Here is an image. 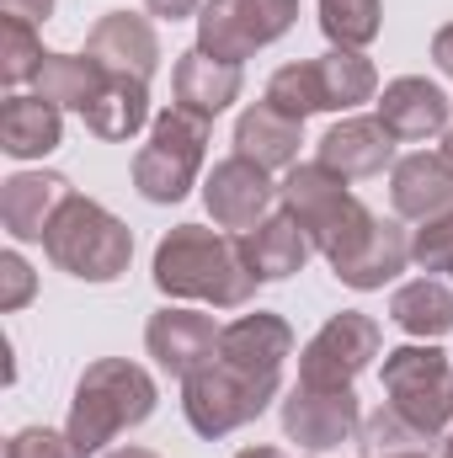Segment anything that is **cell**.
<instances>
[{"label":"cell","mask_w":453,"mask_h":458,"mask_svg":"<svg viewBox=\"0 0 453 458\" xmlns=\"http://www.w3.org/2000/svg\"><path fill=\"white\" fill-rule=\"evenodd\" d=\"M443 458H453V427H449V437H443Z\"/></svg>","instance_id":"cell-41"},{"label":"cell","mask_w":453,"mask_h":458,"mask_svg":"<svg viewBox=\"0 0 453 458\" xmlns=\"http://www.w3.org/2000/svg\"><path fill=\"white\" fill-rule=\"evenodd\" d=\"M272 203H278L272 171H261V165L245 160V155H229V160H219V165L203 176V208H209V219L219 229H229V234L256 229L272 214Z\"/></svg>","instance_id":"cell-11"},{"label":"cell","mask_w":453,"mask_h":458,"mask_svg":"<svg viewBox=\"0 0 453 458\" xmlns=\"http://www.w3.org/2000/svg\"><path fill=\"white\" fill-rule=\"evenodd\" d=\"M283 389V373H251L235 368L225 357H214L209 368H198L192 378H182V416L198 437L219 443L229 432L251 427Z\"/></svg>","instance_id":"cell-5"},{"label":"cell","mask_w":453,"mask_h":458,"mask_svg":"<svg viewBox=\"0 0 453 458\" xmlns=\"http://www.w3.org/2000/svg\"><path fill=\"white\" fill-rule=\"evenodd\" d=\"M443 155H449V160H453V128H449V133H443Z\"/></svg>","instance_id":"cell-40"},{"label":"cell","mask_w":453,"mask_h":458,"mask_svg":"<svg viewBox=\"0 0 453 458\" xmlns=\"http://www.w3.org/2000/svg\"><path fill=\"white\" fill-rule=\"evenodd\" d=\"M43 256L81 283H117L133 261V229L97 198L75 192L43 234Z\"/></svg>","instance_id":"cell-3"},{"label":"cell","mask_w":453,"mask_h":458,"mask_svg":"<svg viewBox=\"0 0 453 458\" xmlns=\"http://www.w3.org/2000/svg\"><path fill=\"white\" fill-rule=\"evenodd\" d=\"M379 378H384L389 405L406 421H416L427 437H443L453 427V362L443 346L432 342L395 346V352H384Z\"/></svg>","instance_id":"cell-7"},{"label":"cell","mask_w":453,"mask_h":458,"mask_svg":"<svg viewBox=\"0 0 453 458\" xmlns=\"http://www.w3.org/2000/svg\"><path fill=\"white\" fill-rule=\"evenodd\" d=\"M235 458H288L283 448H240Z\"/></svg>","instance_id":"cell-38"},{"label":"cell","mask_w":453,"mask_h":458,"mask_svg":"<svg viewBox=\"0 0 453 458\" xmlns=\"http://www.w3.org/2000/svg\"><path fill=\"white\" fill-rule=\"evenodd\" d=\"M81 117H86V128H91L97 139H113V144L133 139L144 123H155V117H150V81L107 75V81H102V91L81 107Z\"/></svg>","instance_id":"cell-24"},{"label":"cell","mask_w":453,"mask_h":458,"mask_svg":"<svg viewBox=\"0 0 453 458\" xmlns=\"http://www.w3.org/2000/svg\"><path fill=\"white\" fill-rule=\"evenodd\" d=\"M59 144H64V113L54 102H43L38 91L32 97H21V91L5 97V107H0V149L11 160H43Z\"/></svg>","instance_id":"cell-22"},{"label":"cell","mask_w":453,"mask_h":458,"mask_svg":"<svg viewBox=\"0 0 453 458\" xmlns=\"http://www.w3.org/2000/svg\"><path fill=\"white\" fill-rule=\"evenodd\" d=\"M144 11L160 16V21H187V16L203 11V0H144Z\"/></svg>","instance_id":"cell-35"},{"label":"cell","mask_w":453,"mask_h":458,"mask_svg":"<svg viewBox=\"0 0 453 458\" xmlns=\"http://www.w3.org/2000/svg\"><path fill=\"white\" fill-rule=\"evenodd\" d=\"M70 198H75L70 176H59V171H16V176L0 182V225H5V234L16 245L43 240L48 225H54V214Z\"/></svg>","instance_id":"cell-14"},{"label":"cell","mask_w":453,"mask_h":458,"mask_svg":"<svg viewBox=\"0 0 453 458\" xmlns=\"http://www.w3.org/2000/svg\"><path fill=\"white\" fill-rule=\"evenodd\" d=\"M86 54H91L107 75L150 81V75L160 70V38H155V21L139 16V11H107V16L91 27Z\"/></svg>","instance_id":"cell-15"},{"label":"cell","mask_w":453,"mask_h":458,"mask_svg":"<svg viewBox=\"0 0 453 458\" xmlns=\"http://www.w3.org/2000/svg\"><path fill=\"white\" fill-rule=\"evenodd\" d=\"M219 357L235 368H251V373H283V362L294 357V326L272 310L240 315L219 336Z\"/></svg>","instance_id":"cell-20"},{"label":"cell","mask_w":453,"mask_h":458,"mask_svg":"<svg viewBox=\"0 0 453 458\" xmlns=\"http://www.w3.org/2000/svg\"><path fill=\"white\" fill-rule=\"evenodd\" d=\"M321 165L346 182L384 176V165H395V133L379 117H341L321 139Z\"/></svg>","instance_id":"cell-18"},{"label":"cell","mask_w":453,"mask_h":458,"mask_svg":"<svg viewBox=\"0 0 453 458\" xmlns=\"http://www.w3.org/2000/svg\"><path fill=\"white\" fill-rule=\"evenodd\" d=\"M240 250H245V261H251V272H256L261 283H283V277L304 272V261H310L315 245H310L304 225H299L288 208H278V214H267L256 229L240 234Z\"/></svg>","instance_id":"cell-21"},{"label":"cell","mask_w":453,"mask_h":458,"mask_svg":"<svg viewBox=\"0 0 453 458\" xmlns=\"http://www.w3.org/2000/svg\"><path fill=\"white\" fill-rule=\"evenodd\" d=\"M389 320L416 336V342H438L453 331V288L443 277H416V283H400L395 299H389Z\"/></svg>","instance_id":"cell-26"},{"label":"cell","mask_w":453,"mask_h":458,"mask_svg":"<svg viewBox=\"0 0 453 458\" xmlns=\"http://www.w3.org/2000/svg\"><path fill=\"white\" fill-rule=\"evenodd\" d=\"M209 133L214 117H198L187 107H166L150 123V144L133 155V187L144 203H182L198 176H203V155H209Z\"/></svg>","instance_id":"cell-4"},{"label":"cell","mask_w":453,"mask_h":458,"mask_svg":"<svg viewBox=\"0 0 453 458\" xmlns=\"http://www.w3.org/2000/svg\"><path fill=\"white\" fill-rule=\"evenodd\" d=\"M283 432L304 454H331L341 443H357L363 432V405L357 389H321V384H294L283 394Z\"/></svg>","instance_id":"cell-10"},{"label":"cell","mask_w":453,"mask_h":458,"mask_svg":"<svg viewBox=\"0 0 453 458\" xmlns=\"http://www.w3.org/2000/svg\"><path fill=\"white\" fill-rule=\"evenodd\" d=\"M150 277L166 299H198L214 310H245L256 299V283H261L240 250V234H219L203 225L166 229L155 245Z\"/></svg>","instance_id":"cell-1"},{"label":"cell","mask_w":453,"mask_h":458,"mask_svg":"<svg viewBox=\"0 0 453 458\" xmlns=\"http://www.w3.org/2000/svg\"><path fill=\"white\" fill-rule=\"evenodd\" d=\"M32 293H38V277L21 261V250H0V310L16 315L21 304H32Z\"/></svg>","instance_id":"cell-33"},{"label":"cell","mask_w":453,"mask_h":458,"mask_svg":"<svg viewBox=\"0 0 453 458\" xmlns=\"http://www.w3.org/2000/svg\"><path fill=\"white\" fill-rule=\"evenodd\" d=\"M155 378L128 362V357H97L81 384H75V400H70V416H64V437L81 458L102 454L117 432H133L155 416Z\"/></svg>","instance_id":"cell-2"},{"label":"cell","mask_w":453,"mask_h":458,"mask_svg":"<svg viewBox=\"0 0 453 458\" xmlns=\"http://www.w3.org/2000/svg\"><path fill=\"white\" fill-rule=\"evenodd\" d=\"M389 458H427V454H389Z\"/></svg>","instance_id":"cell-42"},{"label":"cell","mask_w":453,"mask_h":458,"mask_svg":"<svg viewBox=\"0 0 453 458\" xmlns=\"http://www.w3.org/2000/svg\"><path fill=\"white\" fill-rule=\"evenodd\" d=\"M294 21H299V0H209L198 11V43L192 48L240 64L256 48L278 43Z\"/></svg>","instance_id":"cell-8"},{"label":"cell","mask_w":453,"mask_h":458,"mask_svg":"<svg viewBox=\"0 0 453 458\" xmlns=\"http://www.w3.org/2000/svg\"><path fill=\"white\" fill-rule=\"evenodd\" d=\"M107 458H160V454H150V448H113Z\"/></svg>","instance_id":"cell-39"},{"label":"cell","mask_w":453,"mask_h":458,"mask_svg":"<svg viewBox=\"0 0 453 458\" xmlns=\"http://www.w3.org/2000/svg\"><path fill=\"white\" fill-rule=\"evenodd\" d=\"M315 91H321V113H352L379 97V70L357 48H331L315 59Z\"/></svg>","instance_id":"cell-25"},{"label":"cell","mask_w":453,"mask_h":458,"mask_svg":"<svg viewBox=\"0 0 453 458\" xmlns=\"http://www.w3.org/2000/svg\"><path fill=\"white\" fill-rule=\"evenodd\" d=\"M427 432L416 427V421H406L389 400L373 411V416H363V432H357V448L363 458H389V454H427Z\"/></svg>","instance_id":"cell-29"},{"label":"cell","mask_w":453,"mask_h":458,"mask_svg":"<svg viewBox=\"0 0 453 458\" xmlns=\"http://www.w3.org/2000/svg\"><path fill=\"white\" fill-rule=\"evenodd\" d=\"M299 144H304V123L283 117L267 102H251L235 117V155L256 160L261 171H288L299 165Z\"/></svg>","instance_id":"cell-23"},{"label":"cell","mask_w":453,"mask_h":458,"mask_svg":"<svg viewBox=\"0 0 453 458\" xmlns=\"http://www.w3.org/2000/svg\"><path fill=\"white\" fill-rule=\"evenodd\" d=\"M379 320L363 310H341L331 315L299 352V384H321V389H352L357 373L379 357Z\"/></svg>","instance_id":"cell-9"},{"label":"cell","mask_w":453,"mask_h":458,"mask_svg":"<svg viewBox=\"0 0 453 458\" xmlns=\"http://www.w3.org/2000/svg\"><path fill=\"white\" fill-rule=\"evenodd\" d=\"M379 123L395 133V139H438V133H449L453 123V102L449 91L438 86V81H427V75H400V81H389L384 91H379Z\"/></svg>","instance_id":"cell-16"},{"label":"cell","mask_w":453,"mask_h":458,"mask_svg":"<svg viewBox=\"0 0 453 458\" xmlns=\"http://www.w3.org/2000/svg\"><path fill=\"white\" fill-rule=\"evenodd\" d=\"M411 261L422 272H438V277H453V208L427 219V225L411 234Z\"/></svg>","instance_id":"cell-32"},{"label":"cell","mask_w":453,"mask_h":458,"mask_svg":"<svg viewBox=\"0 0 453 458\" xmlns=\"http://www.w3.org/2000/svg\"><path fill=\"white\" fill-rule=\"evenodd\" d=\"M5 458H81V454L70 448V437H64V432H48V427H21V432H11Z\"/></svg>","instance_id":"cell-34"},{"label":"cell","mask_w":453,"mask_h":458,"mask_svg":"<svg viewBox=\"0 0 453 458\" xmlns=\"http://www.w3.org/2000/svg\"><path fill=\"white\" fill-rule=\"evenodd\" d=\"M432 64L453 81V21L449 27H438V38H432Z\"/></svg>","instance_id":"cell-37"},{"label":"cell","mask_w":453,"mask_h":458,"mask_svg":"<svg viewBox=\"0 0 453 458\" xmlns=\"http://www.w3.org/2000/svg\"><path fill=\"white\" fill-rule=\"evenodd\" d=\"M240 86H245L240 64L214 59V54H203V48L176 54V70H171L176 107H187V113H198V117H219L225 107L240 102Z\"/></svg>","instance_id":"cell-19"},{"label":"cell","mask_w":453,"mask_h":458,"mask_svg":"<svg viewBox=\"0 0 453 458\" xmlns=\"http://www.w3.org/2000/svg\"><path fill=\"white\" fill-rule=\"evenodd\" d=\"M219 336L225 326H214V315L198 310H155L144 326V352L171 373V378H192L198 368H209L219 357Z\"/></svg>","instance_id":"cell-13"},{"label":"cell","mask_w":453,"mask_h":458,"mask_svg":"<svg viewBox=\"0 0 453 458\" xmlns=\"http://www.w3.org/2000/svg\"><path fill=\"white\" fill-rule=\"evenodd\" d=\"M0 5H5V16H21V21H32V27L54 16V0H0Z\"/></svg>","instance_id":"cell-36"},{"label":"cell","mask_w":453,"mask_h":458,"mask_svg":"<svg viewBox=\"0 0 453 458\" xmlns=\"http://www.w3.org/2000/svg\"><path fill=\"white\" fill-rule=\"evenodd\" d=\"M384 27V0H321V32L331 48H368Z\"/></svg>","instance_id":"cell-28"},{"label":"cell","mask_w":453,"mask_h":458,"mask_svg":"<svg viewBox=\"0 0 453 458\" xmlns=\"http://www.w3.org/2000/svg\"><path fill=\"white\" fill-rule=\"evenodd\" d=\"M389 203L400 219H438L453 208V160L443 149H416L389 165Z\"/></svg>","instance_id":"cell-17"},{"label":"cell","mask_w":453,"mask_h":458,"mask_svg":"<svg viewBox=\"0 0 453 458\" xmlns=\"http://www.w3.org/2000/svg\"><path fill=\"white\" fill-rule=\"evenodd\" d=\"M278 203L304 225L310 245H315L326 261H331L341 245L373 219V208L357 203V198L346 192V176L326 171L321 160H310V165H288V176L278 182Z\"/></svg>","instance_id":"cell-6"},{"label":"cell","mask_w":453,"mask_h":458,"mask_svg":"<svg viewBox=\"0 0 453 458\" xmlns=\"http://www.w3.org/2000/svg\"><path fill=\"white\" fill-rule=\"evenodd\" d=\"M102 81H107V70L91 59V54H43V70H38V97L43 102H54L59 113L70 107V113H81L97 91H102Z\"/></svg>","instance_id":"cell-27"},{"label":"cell","mask_w":453,"mask_h":458,"mask_svg":"<svg viewBox=\"0 0 453 458\" xmlns=\"http://www.w3.org/2000/svg\"><path fill=\"white\" fill-rule=\"evenodd\" d=\"M43 43H38V27L32 21H21V16H5L0 21V81L11 86V91H21L27 81H38V70H43Z\"/></svg>","instance_id":"cell-30"},{"label":"cell","mask_w":453,"mask_h":458,"mask_svg":"<svg viewBox=\"0 0 453 458\" xmlns=\"http://www.w3.org/2000/svg\"><path fill=\"white\" fill-rule=\"evenodd\" d=\"M267 107H278L283 117H294V123H304L310 113H321V91H315V59H299V64H283V70H272V81H267V97H261Z\"/></svg>","instance_id":"cell-31"},{"label":"cell","mask_w":453,"mask_h":458,"mask_svg":"<svg viewBox=\"0 0 453 458\" xmlns=\"http://www.w3.org/2000/svg\"><path fill=\"white\" fill-rule=\"evenodd\" d=\"M406 261H411V234L400 229V219H379V214H373V219L331 256V272H337V283H346V288L373 293V288L395 283V277L406 272Z\"/></svg>","instance_id":"cell-12"}]
</instances>
